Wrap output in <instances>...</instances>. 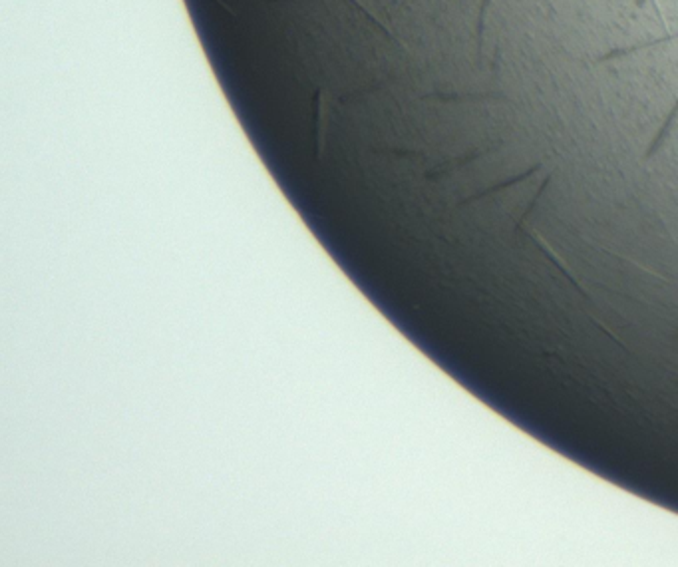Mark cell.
<instances>
[{"label": "cell", "instance_id": "obj_3", "mask_svg": "<svg viewBox=\"0 0 678 567\" xmlns=\"http://www.w3.org/2000/svg\"><path fill=\"white\" fill-rule=\"evenodd\" d=\"M488 4L490 0H482L479 4V16H477V56L482 58V50H484V30H486V12H488Z\"/></svg>", "mask_w": 678, "mask_h": 567}, {"label": "cell", "instance_id": "obj_1", "mask_svg": "<svg viewBox=\"0 0 678 567\" xmlns=\"http://www.w3.org/2000/svg\"><path fill=\"white\" fill-rule=\"evenodd\" d=\"M677 38L678 34H670V36L657 38V40H648V42H641V44H635V46L617 48V50H611V52H607L603 56L597 58V62H609V60H615V58L631 56V54H635V52H639V50H646V48H651V46H659L662 42H670V40H677Z\"/></svg>", "mask_w": 678, "mask_h": 567}, {"label": "cell", "instance_id": "obj_2", "mask_svg": "<svg viewBox=\"0 0 678 567\" xmlns=\"http://www.w3.org/2000/svg\"><path fill=\"white\" fill-rule=\"evenodd\" d=\"M678 115V102L675 104V108L670 110V113L666 115V120H664V124H662V128L659 130V133H657V137H655V142H653V146H651V150H648V155H653L655 151L659 150L660 148V144L664 142V137H666V133L670 132V126L675 124V118Z\"/></svg>", "mask_w": 678, "mask_h": 567}]
</instances>
